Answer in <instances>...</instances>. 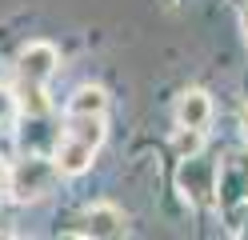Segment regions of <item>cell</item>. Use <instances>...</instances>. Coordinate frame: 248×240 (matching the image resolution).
Returning <instances> with one entry per match:
<instances>
[{
    "label": "cell",
    "instance_id": "8",
    "mask_svg": "<svg viewBox=\"0 0 248 240\" xmlns=\"http://www.w3.org/2000/svg\"><path fill=\"white\" fill-rule=\"evenodd\" d=\"M68 136L84 140V144H96L104 140V116H68Z\"/></svg>",
    "mask_w": 248,
    "mask_h": 240
},
{
    "label": "cell",
    "instance_id": "11",
    "mask_svg": "<svg viewBox=\"0 0 248 240\" xmlns=\"http://www.w3.org/2000/svg\"><path fill=\"white\" fill-rule=\"evenodd\" d=\"M8 176H12V168L4 164V156H0V188H4V184H8Z\"/></svg>",
    "mask_w": 248,
    "mask_h": 240
},
{
    "label": "cell",
    "instance_id": "10",
    "mask_svg": "<svg viewBox=\"0 0 248 240\" xmlns=\"http://www.w3.org/2000/svg\"><path fill=\"white\" fill-rule=\"evenodd\" d=\"M12 108H16V100H12V92L8 88H0V128H4L12 120Z\"/></svg>",
    "mask_w": 248,
    "mask_h": 240
},
{
    "label": "cell",
    "instance_id": "4",
    "mask_svg": "<svg viewBox=\"0 0 248 240\" xmlns=\"http://www.w3.org/2000/svg\"><path fill=\"white\" fill-rule=\"evenodd\" d=\"M92 144H84V140H76V136H68L64 132V140L52 148V160H56V168H60V176H80L88 164H92Z\"/></svg>",
    "mask_w": 248,
    "mask_h": 240
},
{
    "label": "cell",
    "instance_id": "13",
    "mask_svg": "<svg viewBox=\"0 0 248 240\" xmlns=\"http://www.w3.org/2000/svg\"><path fill=\"white\" fill-rule=\"evenodd\" d=\"M240 20H244V32H248V4H244V12H240Z\"/></svg>",
    "mask_w": 248,
    "mask_h": 240
},
{
    "label": "cell",
    "instance_id": "2",
    "mask_svg": "<svg viewBox=\"0 0 248 240\" xmlns=\"http://www.w3.org/2000/svg\"><path fill=\"white\" fill-rule=\"evenodd\" d=\"M180 188L192 204H208L212 192H216V164L212 160H200L196 156H184V168H180Z\"/></svg>",
    "mask_w": 248,
    "mask_h": 240
},
{
    "label": "cell",
    "instance_id": "5",
    "mask_svg": "<svg viewBox=\"0 0 248 240\" xmlns=\"http://www.w3.org/2000/svg\"><path fill=\"white\" fill-rule=\"evenodd\" d=\"M84 236H124V212L116 204H92L84 212Z\"/></svg>",
    "mask_w": 248,
    "mask_h": 240
},
{
    "label": "cell",
    "instance_id": "3",
    "mask_svg": "<svg viewBox=\"0 0 248 240\" xmlns=\"http://www.w3.org/2000/svg\"><path fill=\"white\" fill-rule=\"evenodd\" d=\"M16 72H20V84H48V76L56 72V48L52 44H44V40H36V44H28L24 52H20V60H16Z\"/></svg>",
    "mask_w": 248,
    "mask_h": 240
},
{
    "label": "cell",
    "instance_id": "1",
    "mask_svg": "<svg viewBox=\"0 0 248 240\" xmlns=\"http://www.w3.org/2000/svg\"><path fill=\"white\" fill-rule=\"evenodd\" d=\"M56 176H60L56 160H44V156H36V152H32L28 160H20V168H12V176H8L12 200L32 204V200H40V196H48L52 184H56Z\"/></svg>",
    "mask_w": 248,
    "mask_h": 240
},
{
    "label": "cell",
    "instance_id": "9",
    "mask_svg": "<svg viewBox=\"0 0 248 240\" xmlns=\"http://www.w3.org/2000/svg\"><path fill=\"white\" fill-rule=\"evenodd\" d=\"M200 132H204V128H184V124H180V132H176V152H180V160L200 152V144H204Z\"/></svg>",
    "mask_w": 248,
    "mask_h": 240
},
{
    "label": "cell",
    "instance_id": "12",
    "mask_svg": "<svg viewBox=\"0 0 248 240\" xmlns=\"http://www.w3.org/2000/svg\"><path fill=\"white\" fill-rule=\"evenodd\" d=\"M240 124H244V132H248V104L240 108Z\"/></svg>",
    "mask_w": 248,
    "mask_h": 240
},
{
    "label": "cell",
    "instance_id": "6",
    "mask_svg": "<svg viewBox=\"0 0 248 240\" xmlns=\"http://www.w3.org/2000/svg\"><path fill=\"white\" fill-rule=\"evenodd\" d=\"M176 120L184 128H204L212 120V100H208V92H200V88H188L180 96V104H176Z\"/></svg>",
    "mask_w": 248,
    "mask_h": 240
},
{
    "label": "cell",
    "instance_id": "7",
    "mask_svg": "<svg viewBox=\"0 0 248 240\" xmlns=\"http://www.w3.org/2000/svg\"><path fill=\"white\" fill-rule=\"evenodd\" d=\"M104 104L108 96L100 88H76L68 100V116H104Z\"/></svg>",
    "mask_w": 248,
    "mask_h": 240
}]
</instances>
